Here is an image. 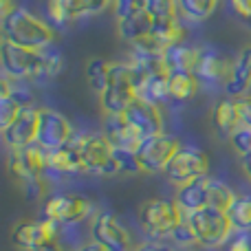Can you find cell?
Wrapping results in <instances>:
<instances>
[{"mask_svg":"<svg viewBox=\"0 0 251 251\" xmlns=\"http://www.w3.org/2000/svg\"><path fill=\"white\" fill-rule=\"evenodd\" d=\"M2 40L40 51L55 42V31L51 22H44L29 9L16 7L9 16L2 18Z\"/></svg>","mask_w":251,"mask_h":251,"instance_id":"6da1fadb","label":"cell"},{"mask_svg":"<svg viewBox=\"0 0 251 251\" xmlns=\"http://www.w3.org/2000/svg\"><path fill=\"white\" fill-rule=\"evenodd\" d=\"M185 218V212L176 205V201L168 199H148L139 209V225L150 240L170 238L174 227Z\"/></svg>","mask_w":251,"mask_h":251,"instance_id":"7a4b0ae2","label":"cell"},{"mask_svg":"<svg viewBox=\"0 0 251 251\" xmlns=\"http://www.w3.org/2000/svg\"><path fill=\"white\" fill-rule=\"evenodd\" d=\"M185 218L190 223L199 245H203L207 249H218L225 243H229L234 227H231L229 218H227V212L216 207H203L199 212L185 214Z\"/></svg>","mask_w":251,"mask_h":251,"instance_id":"3957f363","label":"cell"},{"mask_svg":"<svg viewBox=\"0 0 251 251\" xmlns=\"http://www.w3.org/2000/svg\"><path fill=\"white\" fill-rule=\"evenodd\" d=\"M93 203L77 192H55L42 203V218L55 221L60 227H73L88 218Z\"/></svg>","mask_w":251,"mask_h":251,"instance_id":"277c9868","label":"cell"},{"mask_svg":"<svg viewBox=\"0 0 251 251\" xmlns=\"http://www.w3.org/2000/svg\"><path fill=\"white\" fill-rule=\"evenodd\" d=\"M79 156L86 174L95 176H113L117 174V163L113 156V143L101 134H79Z\"/></svg>","mask_w":251,"mask_h":251,"instance_id":"5b68a950","label":"cell"},{"mask_svg":"<svg viewBox=\"0 0 251 251\" xmlns=\"http://www.w3.org/2000/svg\"><path fill=\"white\" fill-rule=\"evenodd\" d=\"M0 60L4 75L11 79H38L42 71V55L38 49L20 47L9 40L0 44Z\"/></svg>","mask_w":251,"mask_h":251,"instance_id":"8992f818","label":"cell"},{"mask_svg":"<svg viewBox=\"0 0 251 251\" xmlns=\"http://www.w3.org/2000/svg\"><path fill=\"white\" fill-rule=\"evenodd\" d=\"M181 150V141L172 134H154V137H146L139 141V146L134 148L137 159L141 163L143 172H165V168L170 165V161L174 159V154Z\"/></svg>","mask_w":251,"mask_h":251,"instance_id":"52a82bcc","label":"cell"},{"mask_svg":"<svg viewBox=\"0 0 251 251\" xmlns=\"http://www.w3.org/2000/svg\"><path fill=\"white\" fill-rule=\"evenodd\" d=\"M207 170H209V156L201 148L181 146V150L174 154V159L165 168V176H168L170 183L181 187L190 181L207 176Z\"/></svg>","mask_w":251,"mask_h":251,"instance_id":"ba28073f","label":"cell"},{"mask_svg":"<svg viewBox=\"0 0 251 251\" xmlns=\"http://www.w3.org/2000/svg\"><path fill=\"white\" fill-rule=\"evenodd\" d=\"M7 170L13 176V181L22 183V185L44 178V174H47V150H42L38 143L16 148V150L9 152Z\"/></svg>","mask_w":251,"mask_h":251,"instance_id":"9c48e42d","label":"cell"},{"mask_svg":"<svg viewBox=\"0 0 251 251\" xmlns=\"http://www.w3.org/2000/svg\"><path fill=\"white\" fill-rule=\"evenodd\" d=\"M73 139V126L62 113L53 108H40V124H38V143L42 150L51 152L66 146Z\"/></svg>","mask_w":251,"mask_h":251,"instance_id":"30bf717a","label":"cell"},{"mask_svg":"<svg viewBox=\"0 0 251 251\" xmlns=\"http://www.w3.org/2000/svg\"><path fill=\"white\" fill-rule=\"evenodd\" d=\"M91 236L106 251H132V240H130L128 229L110 212H101L93 218Z\"/></svg>","mask_w":251,"mask_h":251,"instance_id":"8fae6325","label":"cell"},{"mask_svg":"<svg viewBox=\"0 0 251 251\" xmlns=\"http://www.w3.org/2000/svg\"><path fill=\"white\" fill-rule=\"evenodd\" d=\"M57 225L55 221H49V218H35V221H22L13 227L11 231V240L18 249L22 251H33L35 247L44 243H51L57 236Z\"/></svg>","mask_w":251,"mask_h":251,"instance_id":"7c38bea8","label":"cell"},{"mask_svg":"<svg viewBox=\"0 0 251 251\" xmlns=\"http://www.w3.org/2000/svg\"><path fill=\"white\" fill-rule=\"evenodd\" d=\"M124 115L128 119V124L132 126V130L139 134V139L154 137V134L163 132V115H161V108L150 104V101L141 100V97H137Z\"/></svg>","mask_w":251,"mask_h":251,"instance_id":"4fadbf2b","label":"cell"},{"mask_svg":"<svg viewBox=\"0 0 251 251\" xmlns=\"http://www.w3.org/2000/svg\"><path fill=\"white\" fill-rule=\"evenodd\" d=\"M79 172H84V165H82V156H79V141L75 134L66 146L47 152V174L44 176L69 178Z\"/></svg>","mask_w":251,"mask_h":251,"instance_id":"5bb4252c","label":"cell"},{"mask_svg":"<svg viewBox=\"0 0 251 251\" xmlns=\"http://www.w3.org/2000/svg\"><path fill=\"white\" fill-rule=\"evenodd\" d=\"M231 71H234V60L221 53L214 47H205L201 49V57H199V66H196V77L201 82L207 84H221L225 88V84L229 82Z\"/></svg>","mask_w":251,"mask_h":251,"instance_id":"9a60e30c","label":"cell"},{"mask_svg":"<svg viewBox=\"0 0 251 251\" xmlns=\"http://www.w3.org/2000/svg\"><path fill=\"white\" fill-rule=\"evenodd\" d=\"M38 124H40V108L26 106L13 119V124L7 130H2V141L7 143L9 150L31 146V143H35V137H38Z\"/></svg>","mask_w":251,"mask_h":251,"instance_id":"2e32d148","label":"cell"},{"mask_svg":"<svg viewBox=\"0 0 251 251\" xmlns=\"http://www.w3.org/2000/svg\"><path fill=\"white\" fill-rule=\"evenodd\" d=\"M47 13H49V20H51V26L64 29V26H69L77 18L93 13V7H91V0H49Z\"/></svg>","mask_w":251,"mask_h":251,"instance_id":"e0dca14e","label":"cell"},{"mask_svg":"<svg viewBox=\"0 0 251 251\" xmlns=\"http://www.w3.org/2000/svg\"><path fill=\"white\" fill-rule=\"evenodd\" d=\"M174 201H176V205L185 214L209 207V176L196 178V181H190V183H185V185L176 187Z\"/></svg>","mask_w":251,"mask_h":251,"instance_id":"ac0fdd59","label":"cell"},{"mask_svg":"<svg viewBox=\"0 0 251 251\" xmlns=\"http://www.w3.org/2000/svg\"><path fill=\"white\" fill-rule=\"evenodd\" d=\"M212 126H214L218 137L231 139V134L243 126L240 110H238V100H231V97L218 100L216 106H214V110H212Z\"/></svg>","mask_w":251,"mask_h":251,"instance_id":"d6986e66","label":"cell"},{"mask_svg":"<svg viewBox=\"0 0 251 251\" xmlns=\"http://www.w3.org/2000/svg\"><path fill=\"white\" fill-rule=\"evenodd\" d=\"M251 86V47H245L234 60L229 82L225 84V93L231 100H240L247 95V88Z\"/></svg>","mask_w":251,"mask_h":251,"instance_id":"ffe728a7","label":"cell"},{"mask_svg":"<svg viewBox=\"0 0 251 251\" xmlns=\"http://www.w3.org/2000/svg\"><path fill=\"white\" fill-rule=\"evenodd\" d=\"M104 137L113 143V148H134L139 146V134L128 124L126 115H106L104 117Z\"/></svg>","mask_w":251,"mask_h":251,"instance_id":"44dd1931","label":"cell"},{"mask_svg":"<svg viewBox=\"0 0 251 251\" xmlns=\"http://www.w3.org/2000/svg\"><path fill=\"white\" fill-rule=\"evenodd\" d=\"M199 57H201L199 47H190V44L183 42L176 44V47H170L163 53V64L168 69V73H196Z\"/></svg>","mask_w":251,"mask_h":251,"instance_id":"7402d4cb","label":"cell"},{"mask_svg":"<svg viewBox=\"0 0 251 251\" xmlns=\"http://www.w3.org/2000/svg\"><path fill=\"white\" fill-rule=\"evenodd\" d=\"M150 38L154 40V44L161 51H168L170 47H176V44L185 42V26L178 22V18H161V20L152 22V31Z\"/></svg>","mask_w":251,"mask_h":251,"instance_id":"603a6c76","label":"cell"},{"mask_svg":"<svg viewBox=\"0 0 251 251\" xmlns=\"http://www.w3.org/2000/svg\"><path fill=\"white\" fill-rule=\"evenodd\" d=\"M152 16L146 11V9H137L132 11L130 16L126 18H119L117 20V33L124 42H139L141 38H146L148 33L152 31Z\"/></svg>","mask_w":251,"mask_h":251,"instance_id":"cb8c5ba5","label":"cell"},{"mask_svg":"<svg viewBox=\"0 0 251 251\" xmlns=\"http://www.w3.org/2000/svg\"><path fill=\"white\" fill-rule=\"evenodd\" d=\"M139 97L154 106H161L172 100V97H170V73L168 71L161 69V71H154V73L148 75Z\"/></svg>","mask_w":251,"mask_h":251,"instance_id":"d4e9b609","label":"cell"},{"mask_svg":"<svg viewBox=\"0 0 251 251\" xmlns=\"http://www.w3.org/2000/svg\"><path fill=\"white\" fill-rule=\"evenodd\" d=\"M196 73H170V97L172 101H190L199 91Z\"/></svg>","mask_w":251,"mask_h":251,"instance_id":"484cf974","label":"cell"},{"mask_svg":"<svg viewBox=\"0 0 251 251\" xmlns=\"http://www.w3.org/2000/svg\"><path fill=\"white\" fill-rule=\"evenodd\" d=\"M227 218H229L234 231L238 234H251V196L238 194L231 207L227 209Z\"/></svg>","mask_w":251,"mask_h":251,"instance_id":"4316f807","label":"cell"},{"mask_svg":"<svg viewBox=\"0 0 251 251\" xmlns=\"http://www.w3.org/2000/svg\"><path fill=\"white\" fill-rule=\"evenodd\" d=\"M221 0H176V11L192 22H203L216 11Z\"/></svg>","mask_w":251,"mask_h":251,"instance_id":"83f0119b","label":"cell"},{"mask_svg":"<svg viewBox=\"0 0 251 251\" xmlns=\"http://www.w3.org/2000/svg\"><path fill=\"white\" fill-rule=\"evenodd\" d=\"M86 79L91 84V88L101 95L106 91V86L110 84V62L101 60V57H93L86 64Z\"/></svg>","mask_w":251,"mask_h":251,"instance_id":"f1b7e54d","label":"cell"},{"mask_svg":"<svg viewBox=\"0 0 251 251\" xmlns=\"http://www.w3.org/2000/svg\"><path fill=\"white\" fill-rule=\"evenodd\" d=\"M236 196L238 194H234L227 183L218 181V178H209V207L227 212L231 207V203L236 201Z\"/></svg>","mask_w":251,"mask_h":251,"instance_id":"f546056e","label":"cell"},{"mask_svg":"<svg viewBox=\"0 0 251 251\" xmlns=\"http://www.w3.org/2000/svg\"><path fill=\"white\" fill-rule=\"evenodd\" d=\"M40 55H42V71H40L38 79H53L60 75L64 60H62V53L55 49V44H49V47L40 49Z\"/></svg>","mask_w":251,"mask_h":251,"instance_id":"4dcf8cb0","label":"cell"},{"mask_svg":"<svg viewBox=\"0 0 251 251\" xmlns=\"http://www.w3.org/2000/svg\"><path fill=\"white\" fill-rule=\"evenodd\" d=\"M113 156L115 163H117V170L124 174H139L143 172L141 163L137 159V152L130 150V148H113Z\"/></svg>","mask_w":251,"mask_h":251,"instance_id":"1f68e13d","label":"cell"},{"mask_svg":"<svg viewBox=\"0 0 251 251\" xmlns=\"http://www.w3.org/2000/svg\"><path fill=\"white\" fill-rule=\"evenodd\" d=\"M146 11L152 16V20L176 16V0H146Z\"/></svg>","mask_w":251,"mask_h":251,"instance_id":"d6a6232c","label":"cell"},{"mask_svg":"<svg viewBox=\"0 0 251 251\" xmlns=\"http://www.w3.org/2000/svg\"><path fill=\"white\" fill-rule=\"evenodd\" d=\"M170 238H172L178 247H194V245H199V240H196V236H194V231H192L187 218H183V221L174 227V231L170 234Z\"/></svg>","mask_w":251,"mask_h":251,"instance_id":"836d02e7","label":"cell"},{"mask_svg":"<svg viewBox=\"0 0 251 251\" xmlns=\"http://www.w3.org/2000/svg\"><path fill=\"white\" fill-rule=\"evenodd\" d=\"M229 143H231V148H234V150L240 154V159H243V156H247V154H251V128H247V126H240V128L231 134Z\"/></svg>","mask_w":251,"mask_h":251,"instance_id":"e575fe53","label":"cell"},{"mask_svg":"<svg viewBox=\"0 0 251 251\" xmlns=\"http://www.w3.org/2000/svg\"><path fill=\"white\" fill-rule=\"evenodd\" d=\"M137 9H146V0H115V13H117V20L119 18L130 16L132 11Z\"/></svg>","mask_w":251,"mask_h":251,"instance_id":"d590c367","label":"cell"},{"mask_svg":"<svg viewBox=\"0 0 251 251\" xmlns=\"http://www.w3.org/2000/svg\"><path fill=\"white\" fill-rule=\"evenodd\" d=\"M22 190H25L26 201H35V203H38V201L44 196V192H47V183H44V178H38V181L25 183Z\"/></svg>","mask_w":251,"mask_h":251,"instance_id":"8d00e7d4","label":"cell"},{"mask_svg":"<svg viewBox=\"0 0 251 251\" xmlns=\"http://www.w3.org/2000/svg\"><path fill=\"white\" fill-rule=\"evenodd\" d=\"M227 251H251V234H236L227 243Z\"/></svg>","mask_w":251,"mask_h":251,"instance_id":"74e56055","label":"cell"},{"mask_svg":"<svg viewBox=\"0 0 251 251\" xmlns=\"http://www.w3.org/2000/svg\"><path fill=\"white\" fill-rule=\"evenodd\" d=\"M238 110H240V119H243V126L251 128V95H245L238 100Z\"/></svg>","mask_w":251,"mask_h":251,"instance_id":"f35d334b","label":"cell"},{"mask_svg":"<svg viewBox=\"0 0 251 251\" xmlns=\"http://www.w3.org/2000/svg\"><path fill=\"white\" fill-rule=\"evenodd\" d=\"M229 2H231V9H234L243 20L251 22V0H229Z\"/></svg>","mask_w":251,"mask_h":251,"instance_id":"ab89813d","label":"cell"},{"mask_svg":"<svg viewBox=\"0 0 251 251\" xmlns=\"http://www.w3.org/2000/svg\"><path fill=\"white\" fill-rule=\"evenodd\" d=\"M132 251H172L170 247H165V245H161V243H156V240H150V243H141V245H137Z\"/></svg>","mask_w":251,"mask_h":251,"instance_id":"60d3db41","label":"cell"},{"mask_svg":"<svg viewBox=\"0 0 251 251\" xmlns=\"http://www.w3.org/2000/svg\"><path fill=\"white\" fill-rule=\"evenodd\" d=\"M33 251H64V247H62L57 240H51V243H44V245H40V247H35Z\"/></svg>","mask_w":251,"mask_h":251,"instance_id":"b9f144b4","label":"cell"},{"mask_svg":"<svg viewBox=\"0 0 251 251\" xmlns=\"http://www.w3.org/2000/svg\"><path fill=\"white\" fill-rule=\"evenodd\" d=\"M110 2H115V0H91V7H93V13H100L104 11L106 7H108Z\"/></svg>","mask_w":251,"mask_h":251,"instance_id":"7bdbcfd3","label":"cell"},{"mask_svg":"<svg viewBox=\"0 0 251 251\" xmlns=\"http://www.w3.org/2000/svg\"><path fill=\"white\" fill-rule=\"evenodd\" d=\"M16 9V4H13V0H0V13H2V18L4 16H9V13Z\"/></svg>","mask_w":251,"mask_h":251,"instance_id":"ee69618b","label":"cell"},{"mask_svg":"<svg viewBox=\"0 0 251 251\" xmlns=\"http://www.w3.org/2000/svg\"><path fill=\"white\" fill-rule=\"evenodd\" d=\"M77 251H106L104 247H101V245H97L95 240H91V243H84L82 247H79Z\"/></svg>","mask_w":251,"mask_h":251,"instance_id":"f6af8a7d","label":"cell"},{"mask_svg":"<svg viewBox=\"0 0 251 251\" xmlns=\"http://www.w3.org/2000/svg\"><path fill=\"white\" fill-rule=\"evenodd\" d=\"M243 170H245V174H247V178H249V183H251V154L243 156Z\"/></svg>","mask_w":251,"mask_h":251,"instance_id":"bcb514c9","label":"cell"}]
</instances>
